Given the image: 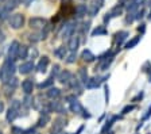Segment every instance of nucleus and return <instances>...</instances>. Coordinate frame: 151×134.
<instances>
[{
    "mask_svg": "<svg viewBox=\"0 0 151 134\" xmlns=\"http://www.w3.org/2000/svg\"><path fill=\"white\" fill-rule=\"evenodd\" d=\"M103 83V80H101L100 76H94V77H89L88 83L85 84V87L88 89H94V88H99Z\"/></svg>",
    "mask_w": 151,
    "mask_h": 134,
    "instance_id": "6",
    "label": "nucleus"
},
{
    "mask_svg": "<svg viewBox=\"0 0 151 134\" xmlns=\"http://www.w3.org/2000/svg\"><path fill=\"white\" fill-rule=\"evenodd\" d=\"M148 81L151 83V75H148Z\"/></svg>",
    "mask_w": 151,
    "mask_h": 134,
    "instance_id": "52",
    "label": "nucleus"
},
{
    "mask_svg": "<svg viewBox=\"0 0 151 134\" xmlns=\"http://www.w3.org/2000/svg\"><path fill=\"white\" fill-rule=\"evenodd\" d=\"M76 22H69V23H66L65 25V27H63V30H62V37L63 38H70L73 35V33H74V30H76Z\"/></svg>",
    "mask_w": 151,
    "mask_h": 134,
    "instance_id": "4",
    "label": "nucleus"
},
{
    "mask_svg": "<svg viewBox=\"0 0 151 134\" xmlns=\"http://www.w3.org/2000/svg\"><path fill=\"white\" fill-rule=\"evenodd\" d=\"M143 98H145V91H140V92H139L138 95L135 96V98H132L131 102H132V103H138V102H140Z\"/></svg>",
    "mask_w": 151,
    "mask_h": 134,
    "instance_id": "35",
    "label": "nucleus"
},
{
    "mask_svg": "<svg viewBox=\"0 0 151 134\" xmlns=\"http://www.w3.org/2000/svg\"><path fill=\"white\" fill-rule=\"evenodd\" d=\"M19 3H20V0H9V1H7V4L4 6L3 10H6L7 12H11V11L15 10L16 7L19 6Z\"/></svg>",
    "mask_w": 151,
    "mask_h": 134,
    "instance_id": "21",
    "label": "nucleus"
},
{
    "mask_svg": "<svg viewBox=\"0 0 151 134\" xmlns=\"http://www.w3.org/2000/svg\"><path fill=\"white\" fill-rule=\"evenodd\" d=\"M145 15H146V10H145V8H140V10H138L135 12V19L136 20H140Z\"/></svg>",
    "mask_w": 151,
    "mask_h": 134,
    "instance_id": "33",
    "label": "nucleus"
},
{
    "mask_svg": "<svg viewBox=\"0 0 151 134\" xmlns=\"http://www.w3.org/2000/svg\"><path fill=\"white\" fill-rule=\"evenodd\" d=\"M14 72H15V65H14V61L7 58V61L4 62L3 68L0 69V80L3 83H7L11 77H12Z\"/></svg>",
    "mask_w": 151,
    "mask_h": 134,
    "instance_id": "1",
    "label": "nucleus"
},
{
    "mask_svg": "<svg viewBox=\"0 0 151 134\" xmlns=\"http://www.w3.org/2000/svg\"><path fill=\"white\" fill-rule=\"evenodd\" d=\"M74 12H76V15H77V18H84V16L89 12V7L86 6V4H80V6L76 7Z\"/></svg>",
    "mask_w": 151,
    "mask_h": 134,
    "instance_id": "11",
    "label": "nucleus"
},
{
    "mask_svg": "<svg viewBox=\"0 0 151 134\" xmlns=\"http://www.w3.org/2000/svg\"><path fill=\"white\" fill-rule=\"evenodd\" d=\"M142 70H143V72H146V73H148V75L151 73V62H150V61H146L145 65L142 67Z\"/></svg>",
    "mask_w": 151,
    "mask_h": 134,
    "instance_id": "36",
    "label": "nucleus"
},
{
    "mask_svg": "<svg viewBox=\"0 0 151 134\" xmlns=\"http://www.w3.org/2000/svg\"><path fill=\"white\" fill-rule=\"evenodd\" d=\"M28 39L31 42H38V41H41V34H37V33H34V34H31L30 37H28Z\"/></svg>",
    "mask_w": 151,
    "mask_h": 134,
    "instance_id": "37",
    "label": "nucleus"
},
{
    "mask_svg": "<svg viewBox=\"0 0 151 134\" xmlns=\"http://www.w3.org/2000/svg\"><path fill=\"white\" fill-rule=\"evenodd\" d=\"M148 19L151 20V11H150V12H148Z\"/></svg>",
    "mask_w": 151,
    "mask_h": 134,
    "instance_id": "51",
    "label": "nucleus"
},
{
    "mask_svg": "<svg viewBox=\"0 0 151 134\" xmlns=\"http://www.w3.org/2000/svg\"><path fill=\"white\" fill-rule=\"evenodd\" d=\"M22 89L24 91L26 95H30L32 92V89H34V84H32L31 80H24L22 83Z\"/></svg>",
    "mask_w": 151,
    "mask_h": 134,
    "instance_id": "20",
    "label": "nucleus"
},
{
    "mask_svg": "<svg viewBox=\"0 0 151 134\" xmlns=\"http://www.w3.org/2000/svg\"><path fill=\"white\" fill-rule=\"evenodd\" d=\"M51 106V110H53L54 112H58V114H66V109L63 107V104L61 102H51L50 103Z\"/></svg>",
    "mask_w": 151,
    "mask_h": 134,
    "instance_id": "16",
    "label": "nucleus"
},
{
    "mask_svg": "<svg viewBox=\"0 0 151 134\" xmlns=\"http://www.w3.org/2000/svg\"><path fill=\"white\" fill-rule=\"evenodd\" d=\"M136 109V106H134V104H127L124 109L122 110V115H127V114H129L131 111H134V110Z\"/></svg>",
    "mask_w": 151,
    "mask_h": 134,
    "instance_id": "30",
    "label": "nucleus"
},
{
    "mask_svg": "<svg viewBox=\"0 0 151 134\" xmlns=\"http://www.w3.org/2000/svg\"><path fill=\"white\" fill-rule=\"evenodd\" d=\"M9 26L15 30L23 27V26H24V15H22V14H15V15H12L9 18Z\"/></svg>",
    "mask_w": 151,
    "mask_h": 134,
    "instance_id": "2",
    "label": "nucleus"
},
{
    "mask_svg": "<svg viewBox=\"0 0 151 134\" xmlns=\"http://www.w3.org/2000/svg\"><path fill=\"white\" fill-rule=\"evenodd\" d=\"M65 125H66V121L63 118H57L53 123V131H55V133L57 131H61L65 127Z\"/></svg>",
    "mask_w": 151,
    "mask_h": 134,
    "instance_id": "17",
    "label": "nucleus"
},
{
    "mask_svg": "<svg viewBox=\"0 0 151 134\" xmlns=\"http://www.w3.org/2000/svg\"><path fill=\"white\" fill-rule=\"evenodd\" d=\"M23 1H24V3H26V4H27V6H28V4H30V3H31V1H32V0H23Z\"/></svg>",
    "mask_w": 151,
    "mask_h": 134,
    "instance_id": "50",
    "label": "nucleus"
},
{
    "mask_svg": "<svg viewBox=\"0 0 151 134\" xmlns=\"http://www.w3.org/2000/svg\"><path fill=\"white\" fill-rule=\"evenodd\" d=\"M128 35H129L128 31H119V33H116V34H115V42H116L117 48H119L120 45H122L123 42L128 38Z\"/></svg>",
    "mask_w": 151,
    "mask_h": 134,
    "instance_id": "12",
    "label": "nucleus"
},
{
    "mask_svg": "<svg viewBox=\"0 0 151 134\" xmlns=\"http://www.w3.org/2000/svg\"><path fill=\"white\" fill-rule=\"evenodd\" d=\"M148 118H151V106H150V107H148V110H147V111H146V114L143 115V118H142V121L145 122V121H147Z\"/></svg>",
    "mask_w": 151,
    "mask_h": 134,
    "instance_id": "41",
    "label": "nucleus"
},
{
    "mask_svg": "<svg viewBox=\"0 0 151 134\" xmlns=\"http://www.w3.org/2000/svg\"><path fill=\"white\" fill-rule=\"evenodd\" d=\"M77 79L80 80V83L81 84H86L89 80V76H88V70H86V68H80L78 70H77Z\"/></svg>",
    "mask_w": 151,
    "mask_h": 134,
    "instance_id": "9",
    "label": "nucleus"
},
{
    "mask_svg": "<svg viewBox=\"0 0 151 134\" xmlns=\"http://www.w3.org/2000/svg\"><path fill=\"white\" fill-rule=\"evenodd\" d=\"M3 110H4V104L3 102H0V112H3Z\"/></svg>",
    "mask_w": 151,
    "mask_h": 134,
    "instance_id": "49",
    "label": "nucleus"
},
{
    "mask_svg": "<svg viewBox=\"0 0 151 134\" xmlns=\"http://www.w3.org/2000/svg\"><path fill=\"white\" fill-rule=\"evenodd\" d=\"M72 76H73V73L69 72V70H61V73L58 75V81L62 83L63 85H66V84L69 83V80L72 79Z\"/></svg>",
    "mask_w": 151,
    "mask_h": 134,
    "instance_id": "10",
    "label": "nucleus"
},
{
    "mask_svg": "<svg viewBox=\"0 0 151 134\" xmlns=\"http://www.w3.org/2000/svg\"><path fill=\"white\" fill-rule=\"evenodd\" d=\"M104 98H105V104L109 103V87L108 84H104Z\"/></svg>",
    "mask_w": 151,
    "mask_h": 134,
    "instance_id": "32",
    "label": "nucleus"
},
{
    "mask_svg": "<svg viewBox=\"0 0 151 134\" xmlns=\"http://www.w3.org/2000/svg\"><path fill=\"white\" fill-rule=\"evenodd\" d=\"M18 117V110H14V109H11L9 107L8 109V111H7V115H6V118H7V121L8 122H12L14 119Z\"/></svg>",
    "mask_w": 151,
    "mask_h": 134,
    "instance_id": "25",
    "label": "nucleus"
},
{
    "mask_svg": "<svg viewBox=\"0 0 151 134\" xmlns=\"http://www.w3.org/2000/svg\"><path fill=\"white\" fill-rule=\"evenodd\" d=\"M81 58L85 61V62H93V61L96 60V56L92 53V50L85 49V50H82V53H81Z\"/></svg>",
    "mask_w": 151,
    "mask_h": 134,
    "instance_id": "14",
    "label": "nucleus"
},
{
    "mask_svg": "<svg viewBox=\"0 0 151 134\" xmlns=\"http://www.w3.org/2000/svg\"><path fill=\"white\" fill-rule=\"evenodd\" d=\"M0 134H1V131H0Z\"/></svg>",
    "mask_w": 151,
    "mask_h": 134,
    "instance_id": "56",
    "label": "nucleus"
},
{
    "mask_svg": "<svg viewBox=\"0 0 151 134\" xmlns=\"http://www.w3.org/2000/svg\"><path fill=\"white\" fill-rule=\"evenodd\" d=\"M49 121H50V117L47 114H43L41 118H39V121H38V126H39V127H43V126H46V123Z\"/></svg>",
    "mask_w": 151,
    "mask_h": 134,
    "instance_id": "27",
    "label": "nucleus"
},
{
    "mask_svg": "<svg viewBox=\"0 0 151 134\" xmlns=\"http://www.w3.org/2000/svg\"><path fill=\"white\" fill-rule=\"evenodd\" d=\"M61 95V91L55 87H51L49 91H47V98H50V99H57V98H60Z\"/></svg>",
    "mask_w": 151,
    "mask_h": 134,
    "instance_id": "22",
    "label": "nucleus"
},
{
    "mask_svg": "<svg viewBox=\"0 0 151 134\" xmlns=\"http://www.w3.org/2000/svg\"><path fill=\"white\" fill-rule=\"evenodd\" d=\"M134 20H135V12H128V15H127V18H126V22L132 23Z\"/></svg>",
    "mask_w": 151,
    "mask_h": 134,
    "instance_id": "39",
    "label": "nucleus"
},
{
    "mask_svg": "<svg viewBox=\"0 0 151 134\" xmlns=\"http://www.w3.org/2000/svg\"><path fill=\"white\" fill-rule=\"evenodd\" d=\"M122 12H123V6H116V7H113L112 8L111 15H112V18L113 16H120L122 15Z\"/></svg>",
    "mask_w": 151,
    "mask_h": 134,
    "instance_id": "28",
    "label": "nucleus"
},
{
    "mask_svg": "<svg viewBox=\"0 0 151 134\" xmlns=\"http://www.w3.org/2000/svg\"><path fill=\"white\" fill-rule=\"evenodd\" d=\"M34 69V62H31V61H27V62H23L20 67H19V72L22 75H27L30 73L31 70Z\"/></svg>",
    "mask_w": 151,
    "mask_h": 134,
    "instance_id": "13",
    "label": "nucleus"
},
{
    "mask_svg": "<svg viewBox=\"0 0 151 134\" xmlns=\"http://www.w3.org/2000/svg\"><path fill=\"white\" fill-rule=\"evenodd\" d=\"M47 65H49V57H47V56H43V57L39 60V62H38V67H37L38 72H41V73H45V72H46Z\"/></svg>",
    "mask_w": 151,
    "mask_h": 134,
    "instance_id": "15",
    "label": "nucleus"
},
{
    "mask_svg": "<svg viewBox=\"0 0 151 134\" xmlns=\"http://www.w3.org/2000/svg\"><path fill=\"white\" fill-rule=\"evenodd\" d=\"M19 48H20V45H19L18 41H14L12 43H11V46H9L8 49V58L9 60H16L18 58V51H19Z\"/></svg>",
    "mask_w": 151,
    "mask_h": 134,
    "instance_id": "5",
    "label": "nucleus"
},
{
    "mask_svg": "<svg viewBox=\"0 0 151 134\" xmlns=\"http://www.w3.org/2000/svg\"><path fill=\"white\" fill-rule=\"evenodd\" d=\"M26 133H27V131L20 129V127H16V126L12 127V134H26Z\"/></svg>",
    "mask_w": 151,
    "mask_h": 134,
    "instance_id": "40",
    "label": "nucleus"
},
{
    "mask_svg": "<svg viewBox=\"0 0 151 134\" xmlns=\"http://www.w3.org/2000/svg\"><path fill=\"white\" fill-rule=\"evenodd\" d=\"M82 117H84L85 119H89V118H92V114L88 111V110L84 109V111H82Z\"/></svg>",
    "mask_w": 151,
    "mask_h": 134,
    "instance_id": "44",
    "label": "nucleus"
},
{
    "mask_svg": "<svg viewBox=\"0 0 151 134\" xmlns=\"http://www.w3.org/2000/svg\"><path fill=\"white\" fill-rule=\"evenodd\" d=\"M119 118H120L119 115H113V117L109 119V121L105 122V125H104L103 129L100 130V134H108V133H109V131H111V127H112L113 123H115V121H116V119H119Z\"/></svg>",
    "mask_w": 151,
    "mask_h": 134,
    "instance_id": "7",
    "label": "nucleus"
},
{
    "mask_svg": "<svg viewBox=\"0 0 151 134\" xmlns=\"http://www.w3.org/2000/svg\"><path fill=\"white\" fill-rule=\"evenodd\" d=\"M142 39V35H136V37H134V38H131L128 42L126 43V46H124V49H127V50H129V49H134L136 46V45L140 42Z\"/></svg>",
    "mask_w": 151,
    "mask_h": 134,
    "instance_id": "19",
    "label": "nucleus"
},
{
    "mask_svg": "<svg viewBox=\"0 0 151 134\" xmlns=\"http://www.w3.org/2000/svg\"><path fill=\"white\" fill-rule=\"evenodd\" d=\"M138 31L140 33V35H142V34H145V33H146V23H142V25H139Z\"/></svg>",
    "mask_w": 151,
    "mask_h": 134,
    "instance_id": "43",
    "label": "nucleus"
},
{
    "mask_svg": "<svg viewBox=\"0 0 151 134\" xmlns=\"http://www.w3.org/2000/svg\"><path fill=\"white\" fill-rule=\"evenodd\" d=\"M31 102H32V98L27 96V98H26V100H24V104L26 106H30V104H31Z\"/></svg>",
    "mask_w": 151,
    "mask_h": 134,
    "instance_id": "47",
    "label": "nucleus"
},
{
    "mask_svg": "<svg viewBox=\"0 0 151 134\" xmlns=\"http://www.w3.org/2000/svg\"><path fill=\"white\" fill-rule=\"evenodd\" d=\"M14 89H15V87L9 85L8 83H4V92H6V95H7V96L12 95V93H14Z\"/></svg>",
    "mask_w": 151,
    "mask_h": 134,
    "instance_id": "31",
    "label": "nucleus"
},
{
    "mask_svg": "<svg viewBox=\"0 0 151 134\" xmlns=\"http://www.w3.org/2000/svg\"><path fill=\"white\" fill-rule=\"evenodd\" d=\"M0 1H3V0H0Z\"/></svg>",
    "mask_w": 151,
    "mask_h": 134,
    "instance_id": "55",
    "label": "nucleus"
},
{
    "mask_svg": "<svg viewBox=\"0 0 151 134\" xmlns=\"http://www.w3.org/2000/svg\"><path fill=\"white\" fill-rule=\"evenodd\" d=\"M54 56L58 58H61V60H65L66 57V48L65 46H60V48H57L55 50H54Z\"/></svg>",
    "mask_w": 151,
    "mask_h": 134,
    "instance_id": "23",
    "label": "nucleus"
},
{
    "mask_svg": "<svg viewBox=\"0 0 151 134\" xmlns=\"http://www.w3.org/2000/svg\"><path fill=\"white\" fill-rule=\"evenodd\" d=\"M111 18H112L111 12H107V14H105V16H104V23H108L111 20Z\"/></svg>",
    "mask_w": 151,
    "mask_h": 134,
    "instance_id": "45",
    "label": "nucleus"
},
{
    "mask_svg": "<svg viewBox=\"0 0 151 134\" xmlns=\"http://www.w3.org/2000/svg\"><path fill=\"white\" fill-rule=\"evenodd\" d=\"M70 111L74 112V114H82L84 107H82V104L78 102V100H74L73 103H70Z\"/></svg>",
    "mask_w": 151,
    "mask_h": 134,
    "instance_id": "18",
    "label": "nucleus"
},
{
    "mask_svg": "<svg viewBox=\"0 0 151 134\" xmlns=\"http://www.w3.org/2000/svg\"><path fill=\"white\" fill-rule=\"evenodd\" d=\"M4 39H6V34H4L3 30H0V43L4 42Z\"/></svg>",
    "mask_w": 151,
    "mask_h": 134,
    "instance_id": "46",
    "label": "nucleus"
},
{
    "mask_svg": "<svg viewBox=\"0 0 151 134\" xmlns=\"http://www.w3.org/2000/svg\"><path fill=\"white\" fill-rule=\"evenodd\" d=\"M84 127H85L84 125H82V126H80V127H78V130L76 131V133H73V134H80V133H81V131H82V130H84Z\"/></svg>",
    "mask_w": 151,
    "mask_h": 134,
    "instance_id": "48",
    "label": "nucleus"
},
{
    "mask_svg": "<svg viewBox=\"0 0 151 134\" xmlns=\"http://www.w3.org/2000/svg\"><path fill=\"white\" fill-rule=\"evenodd\" d=\"M107 29L104 27V26H97L96 29L92 31V37H99V35H105L107 34Z\"/></svg>",
    "mask_w": 151,
    "mask_h": 134,
    "instance_id": "24",
    "label": "nucleus"
},
{
    "mask_svg": "<svg viewBox=\"0 0 151 134\" xmlns=\"http://www.w3.org/2000/svg\"><path fill=\"white\" fill-rule=\"evenodd\" d=\"M61 68H60V65H54V67H53V76H51V77H58V75H60L61 73Z\"/></svg>",
    "mask_w": 151,
    "mask_h": 134,
    "instance_id": "38",
    "label": "nucleus"
},
{
    "mask_svg": "<svg viewBox=\"0 0 151 134\" xmlns=\"http://www.w3.org/2000/svg\"><path fill=\"white\" fill-rule=\"evenodd\" d=\"M54 84V77H49V79L46 80V81H43V83L39 84V88H47V87H51Z\"/></svg>",
    "mask_w": 151,
    "mask_h": 134,
    "instance_id": "29",
    "label": "nucleus"
},
{
    "mask_svg": "<svg viewBox=\"0 0 151 134\" xmlns=\"http://www.w3.org/2000/svg\"><path fill=\"white\" fill-rule=\"evenodd\" d=\"M150 75H151V73H150Z\"/></svg>",
    "mask_w": 151,
    "mask_h": 134,
    "instance_id": "57",
    "label": "nucleus"
},
{
    "mask_svg": "<svg viewBox=\"0 0 151 134\" xmlns=\"http://www.w3.org/2000/svg\"><path fill=\"white\" fill-rule=\"evenodd\" d=\"M28 25L34 30H43V27L47 25V20L45 19V18H38V16H35V18H31V19L28 20Z\"/></svg>",
    "mask_w": 151,
    "mask_h": 134,
    "instance_id": "3",
    "label": "nucleus"
},
{
    "mask_svg": "<svg viewBox=\"0 0 151 134\" xmlns=\"http://www.w3.org/2000/svg\"><path fill=\"white\" fill-rule=\"evenodd\" d=\"M108 134H115V133H113V131H109V133H108Z\"/></svg>",
    "mask_w": 151,
    "mask_h": 134,
    "instance_id": "54",
    "label": "nucleus"
},
{
    "mask_svg": "<svg viewBox=\"0 0 151 134\" xmlns=\"http://www.w3.org/2000/svg\"><path fill=\"white\" fill-rule=\"evenodd\" d=\"M28 54V48L27 46H24V45H22L20 48H19V51H18V58H26Z\"/></svg>",
    "mask_w": 151,
    "mask_h": 134,
    "instance_id": "26",
    "label": "nucleus"
},
{
    "mask_svg": "<svg viewBox=\"0 0 151 134\" xmlns=\"http://www.w3.org/2000/svg\"><path fill=\"white\" fill-rule=\"evenodd\" d=\"M54 134H63V133H61V131H58V133H54Z\"/></svg>",
    "mask_w": 151,
    "mask_h": 134,
    "instance_id": "53",
    "label": "nucleus"
},
{
    "mask_svg": "<svg viewBox=\"0 0 151 134\" xmlns=\"http://www.w3.org/2000/svg\"><path fill=\"white\" fill-rule=\"evenodd\" d=\"M76 58H77L76 51H72V53L68 56V58H66V62H68V64H73V62H76Z\"/></svg>",
    "mask_w": 151,
    "mask_h": 134,
    "instance_id": "34",
    "label": "nucleus"
},
{
    "mask_svg": "<svg viewBox=\"0 0 151 134\" xmlns=\"http://www.w3.org/2000/svg\"><path fill=\"white\" fill-rule=\"evenodd\" d=\"M80 46V37L77 35H72L69 38V42H68V48H69L70 51H77Z\"/></svg>",
    "mask_w": 151,
    "mask_h": 134,
    "instance_id": "8",
    "label": "nucleus"
},
{
    "mask_svg": "<svg viewBox=\"0 0 151 134\" xmlns=\"http://www.w3.org/2000/svg\"><path fill=\"white\" fill-rule=\"evenodd\" d=\"M19 107H20V102H19V100H12V103H11V109L19 110Z\"/></svg>",
    "mask_w": 151,
    "mask_h": 134,
    "instance_id": "42",
    "label": "nucleus"
}]
</instances>
